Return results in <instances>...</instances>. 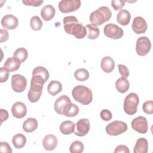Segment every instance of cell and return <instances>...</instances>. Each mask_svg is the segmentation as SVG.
Returning a JSON list of instances; mask_svg holds the SVG:
<instances>
[{"label":"cell","mask_w":153,"mask_h":153,"mask_svg":"<svg viewBox=\"0 0 153 153\" xmlns=\"http://www.w3.org/2000/svg\"><path fill=\"white\" fill-rule=\"evenodd\" d=\"M45 82L44 78L41 76L32 75L30 81V87L27 93V98L30 102H36L40 99Z\"/></svg>","instance_id":"obj_1"},{"label":"cell","mask_w":153,"mask_h":153,"mask_svg":"<svg viewBox=\"0 0 153 153\" xmlns=\"http://www.w3.org/2000/svg\"><path fill=\"white\" fill-rule=\"evenodd\" d=\"M72 96L75 100L84 105L90 104L93 100L91 90L86 86L82 85L75 86L73 88Z\"/></svg>","instance_id":"obj_2"},{"label":"cell","mask_w":153,"mask_h":153,"mask_svg":"<svg viewBox=\"0 0 153 153\" xmlns=\"http://www.w3.org/2000/svg\"><path fill=\"white\" fill-rule=\"evenodd\" d=\"M112 16L111 10L106 6L99 7L97 10L93 11L90 15V22L91 25L97 26L108 22Z\"/></svg>","instance_id":"obj_3"},{"label":"cell","mask_w":153,"mask_h":153,"mask_svg":"<svg viewBox=\"0 0 153 153\" xmlns=\"http://www.w3.org/2000/svg\"><path fill=\"white\" fill-rule=\"evenodd\" d=\"M139 103V98L137 94L131 93L126 96L124 100L123 108L125 112L130 115L136 113Z\"/></svg>","instance_id":"obj_4"},{"label":"cell","mask_w":153,"mask_h":153,"mask_svg":"<svg viewBox=\"0 0 153 153\" xmlns=\"http://www.w3.org/2000/svg\"><path fill=\"white\" fill-rule=\"evenodd\" d=\"M127 130V125L126 123L115 120L108 124L106 127L105 130L108 134L111 136L120 135Z\"/></svg>","instance_id":"obj_5"},{"label":"cell","mask_w":153,"mask_h":153,"mask_svg":"<svg viewBox=\"0 0 153 153\" xmlns=\"http://www.w3.org/2000/svg\"><path fill=\"white\" fill-rule=\"evenodd\" d=\"M103 32L106 36L113 39H120L124 34L123 29L114 23L106 25L103 29Z\"/></svg>","instance_id":"obj_6"},{"label":"cell","mask_w":153,"mask_h":153,"mask_svg":"<svg viewBox=\"0 0 153 153\" xmlns=\"http://www.w3.org/2000/svg\"><path fill=\"white\" fill-rule=\"evenodd\" d=\"M151 48V42L149 39L146 36H141L139 38L136 43V51L139 56H146Z\"/></svg>","instance_id":"obj_7"},{"label":"cell","mask_w":153,"mask_h":153,"mask_svg":"<svg viewBox=\"0 0 153 153\" xmlns=\"http://www.w3.org/2000/svg\"><path fill=\"white\" fill-rule=\"evenodd\" d=\"M81 6L79 0H62L59 3V9L63 13H68L77 10Z\"/></svg>","instance_id":"obj_8"},{"label":"cell","mask_w":153,"mask_h":153,"mask_svg":"<svg viewBox=\"0 0 153 153\" xmlns=\"http://www.w3.org/2000/svg\"><path fill=\"white\" fill-rule=\"evenodd\" d=\"M27 79L20 75L15 74L11 76V87L16 93H22L26 88Z\"/></svg>","instance_id":"obj_9"},{"label":"cell","mask_w":153,"mask_h":153,"mask_svg":"<svg viewBox=\"0 0 153 153\" xmlns=\"http://www.w3.org/2000/svg\"><path fill=\"white\" fill-rule=\"evenodd\" d=\"M132 128L137 132L142 134L146 133L148 131V121L145 117L139 116L133 119L131 123Z\"/></svg>","instance_id":"obj_10"},{"label":"cell","mask_w":153,"mask_h":153,"mask_svg":"<svg viewBox=\"0 0 153 153\" xmlns=\"http://www.w3.org/2000/svg\"><path fill=\"white\" fill-rule=\"evenodd\" d=\"M90 129V121L87 118H81L75 124L74 134L78 136H85Z\"/></svg>","instance_id":"obj_11"},{"label":"cell","mask_w":153,"mask_h":153,"mask_svg":"<svg viewBox=\"0 0 153 153\" xmlns=\"http://www.w3.org/2000/svg\"><path fill=\"white\" fill-rule=\"evenodd\" d=\"M131 28L137 34L144 33L147 30L148 24L143 17L137 16L133 19Z\"/></svg>","instance_id":"obj_12"},{"label":"cell","mask_w":153,"mask_h":153,"mask_svg":"<svg viewBox=\"0 0 153 153\" xmlns=\"http://www.w3.org/2000/svg\"><path fill=\"white\" fill-rule=\"evenodd\" d=\"M1 23L4 29L13 30L17 27L19 20L16 16L12 14H7L2 18Z\"/></svg>","instance_id":"obj_13"},{"label":"cell","mask_w":153,"mask_h":153,"mask_svg":"<svg viewBox=\"0 0 153 153\" xmlns=\"http://www.w3.org/2000/svg\"><path fill=\"white\" fill-rule=\"evenodd\" d=\"M11 112L15 118H22L26 115L27 108L23 102H17L13 105Z\"/></svg>","instance_id":"obj_14"},{"label":"cell","mask_w":153,"mask_h":153,"mask_svg":"<svg viewBox=\"0 0 153 153\" xmlns=\"http://www.w3.org/2000/svg\"><path fill=\"white\" fill-rule=\"evenodd\" d=\"M70 102H71V99L68 96L65 94L62 95L56 100L54 105V109L57 114L63 115V111L65 107Z\"/></svg>","instance_id":"obj_15"},{"label":"cell","mask_w":153,"mask_h":153,"mask_svg":"<svg viewBox=\"0 0 153 153\" xmlns=\"http://www.w3.org/2000/svg\"><path fill=\"white\" fill-rule=\"evenodd\" d=\"M87 34V30L85 26L79 22L76 23L72 27L69 35H73L77 39H83Z\"/></svg>","instance_id":"obj_16"},{"label":"cell","mask_w":153,"mask_h":153,"mask_svg":"<svg viewBox=\"0 0 153 153\" xmlns=\"http://www.w3.org/2000/svg\"><path fill=\"white\" fill-rule=\"evenodd\" d=\"M57 137L51 134L46 135L42 140V145L45 149L52 151L56 148L57 145Z\"/></svg>","instance_id":"obj_17"},{"label":"cell","mask_w":153,"mask_h":153,"mask_svg":"<svg viewBox=\"0 0 153 153\" xmlns=\"http://www.w3.org/2000/svg\"><path fill=\"white\" fill-rule=\"evenodd\" d=\"M56 10L54 7L50 4L44 6L41 10V16L45 21L51 20L55 14Z\"/></svg>","instance_id":"obj_18"},{"label":"cell","mask_w":153,"mask_h":153,"mask_svg":"<svg viewBox=\"0 0 153 153\" xmlns=\"http://www.w3.org/2000/svg\"><path fill=\"white\" fill-rule=\"evenodd\" d=\"M148 151V142L144 137L139 138L134 146V153H146Z\"/></svg>","instance_id":"obj_19"},{"label":"cell","mask_w":153,"mask_h":153,"mask_svg":"<svg viewBox=\"0 0 153 153\" xmlns=\"http://www.w3.org/2000/svg\"><path fill=\"white\" fill-rule=\"evenodd\" d=\"M102 69L106 73L111 72L115 67V62L113 59L109 56H105L102 58L100 63Z\"/></svg>","instance_id":"obj_20"},{"label":"cell","mask_w":153,"mask_h":153,"mask_svg":"<svg viewBox=\"0 0 153 153\" xmlns=\"http://www.w3.org/2000/svg\"><path fill=\"white\" fill-rule=\"evenodd\" d=\"M131 15L128 11L124 9L120 10L117 15V20L122 26H126L129 24Z\"/></svg>","instance_id":"obj_21"},{"label":"cell","mask_w":153,"mask_h":153,"mask_svg":"<svg viewBox=\"0 0 153 153\" xmlns=\"http://www.w3.org/2000/svg\"><path fill=\"white\" fill-rule=\"evenodd\" d=\"M21 63H22L18 59L13 56L7 59L4 64V66L5 67L9 72H13L19 69Z\"/></svg>","instance_id":"obj_22"},{"label":"cell","mask_w":153,"mask_h":153,"mask_svg":"<svg viewBox=\"0 0 153 153\" xmlns=\"http://www.w3.org/2000/svg\"><path fill=\"white\" fill-rule=\"evenodd\" d=\"M22 127L23 130L27 133L33 132L38 127V121L34 118H28L24 121Z\"/></svg>","instance_id":"obj_23"},{"label":"cell","mask_w":153,"mask_h":153,"mask_svg":"<svg viewBox=\"0 0 153 153\" xmlns=\"http://www.w3.org/2000/svg\"><path fill=\"white\" fill-rule=\"evenodd\" d=\"M79 111V109L77 105L70 102L65 107L63 111V115L66 117H74L78 115Z\"/></svg>","instance_id":"obj_24"},{"label":"cell","mask_w":153,"mask_h":153,"mask_svg":"<svg viewBox=\"0 0 153 153\" xmlns=\"http://www.w3.org/2000/svg\"><path fill=\"white\" fill-rule=\"evenodd\" d=\"M75 124L71 121L67 120L62 122L60 125V130L63 134H70L74 131Z\"/></svg>","instance_id":"obj_25"},{"label":"cell","mask_w":153,"mask_h":153,"mask_svg":"<svg viewBox=\"0 0 153 153\" xmlns=\"http://www.w3.org/2000/svg\"><path fill=\"white\" fill-rule=\"evenodd\" d=\"M62 85L60 81L53 80L51 81L47 86V91L51 96H55L61 92Z\"/></svg>","instance_id":"obj_26"},{"label":"cell","mask_w":153,"mask_h":153,"mask_svg":"<svg viewBox=\"0 0 153 153\" xmlns=\"http://www.w3.org/2000/svg\"><path fill=\"white\" fill-rule=\"evenodd\" d=\"M115 87L117 90L121 93H124L128 91L130 87L129 81L127 78L121 77L115 82Z\"/></svg>","instance_id":"obj_27"},{"label":"cell","mask_w":153,"mask_h":153,"mask_svg":"<svg viewBox=\"0 0 153 153\" xmlns=\"http://www.w3.org/2000/svg\"><path fill=\"white\" fill-rule=\"evenodd\" d=\"M12 143L16 148H22L26 145V137L24 134L22 133L16 134L13 137Z\"/></svg>","instance_id":"obj_28"},{"label":"cell","mask_w":153,"mask_h":153,"mask_svg":"<svg viewBox=\"0 0 153 153\" xmlns=\"http://www.w3.org/2000/svg\"><path fill=\"white\" fill-rule=\"evenodd\" d=\"M78 22V19L74 16H69L65 17L63 18V20L65 31L67 33L69 34L71 29L72 27L73 26V25Z\"/></svg>","instance_id":"obj_29"},{"label":"cell","mask_w":153,"mask_h":153,"mask_svg":"<svg viewBox=\"0 0 153 153\" xmlns=\"http://www.w3.org/2000/svg\"><path fill=\"white\" fill-rule=\"evenodd\" d=\"M87 30V36L90 39H95L99 36V29L92 25L91 24L87 25L85 26Z\"/></svg>","instance_id":"obj_30"},{"label":"cell","mask_w":153,"mask_h":153,"mask_svg":"<svg viewBox=\"0 0 153 153\" xmlns=\"http://www.w3.org/2000/svg\"><path fill=\"white\" fill-rule=\"evenodd\" d=\"M88 71L84 68H81L76 69L74 72L75 78L79 81H86L89 78Z\"/></svg>","instance_id":"obj_31"},{"label":"cell","mask_w":153,"mask_h":153,"mask_svg":"<svg viewBox=\"0 0 153 153\" xmlns=\"http://www.w3.org/2000/svg\"><path fill=\"white\" fill-rule=\"evenodd\" d=\"M32 75H38L42 77L46 81L49 78V72L48 70L42 66H37L32 71Z\"/></svg>","instance_id":"obj_32"},{"label":"cell","mask_w":153,"mask_h":153,"mask_svg":"<svg viewBox=\"0 0 153 153\" xmlns=\"http://www.w3.org/2000/svg\"><path fill=\"white\" fill-rule=\"evenodd\" d=\"M13 56L14 57L18 59L21 63H23L27 59L28 56V52L26 48L23 47H20L16 50Z\"/></svg>","instance_id":"obj_33"},{"label":"cell","mask_w":153,"mask_h":153,"mask_svg":"<svg viewBox=\"0 0 153 153\" xmlns=\"http://www.w3.org/2000/svg\"><path fill=\"white\" fill-rule=\"evenodd\" d=\"M84 149V146L83 143L79 140L73 142L69 147V151L71 153H81L83 152Z\"/></svg>","instance_id":"obj_34"},{"label":"cell","mask_w":153,"mask_h":153,"mask_svg":"<svg viewBox=\"0 0 153 153\" xmlns=\"http://www.w3.org/2000/svg\"><path fill=\"white\" fill-rule=\"evenodd\" d=\"M30 26L34 30H39L42 26V22L37 16L31 17L30 20Z\"/></svg>","instance_id":"obj_35"},{"label":"cell","mask_w":153,"mask_h":153,"mask_svg":"<svg viewBox=\"0 0 153 153\" xmlns=\"http://www.w3.org/2000/svg\"><path fill=\"white\" fill-rule=\"evenodd\" d=\"M143 111L147 114H153V102L152 100H147L143 104Z\"/></svg>","instance_id":"obj_36"},{"label":"cell","mask_w":153,"mask_h":153,"mask_svg":"<svg viewBox=\"0 0 153 153\" xmlns=\"http://www.w3.org/2000/svg\"><path fill=\"white\" fill-rule=\"evenodd\" d=\"M9 71L4 66L1 68L0 72V82H6L9 76Z\"/></svg>","instance_id":"obj_37"},{"label":"cell","mask_w":153,"mask_h":153,"mask_svg":"<svg viewBox=\"0 0 153 153\" xmlns=\"http://www.w3.org/2000/svg\"><path fill=\"white\" fill-rule=\"evenodd\" d=\"M118 68L121 76L123 78H127L129 76V70L127 67L124 65H118Z\"/></svg>","instance_id":"obj_38"},{"label":"cell","mask_w":153,"mask_h":153,"mask_svg":"<svg viewBox=\"0 0 153 153\" xmlns=\"http://www.w3.org/2000/svg\"><path fill=\"white\" fill-rule=\"evenodd\" d=\"M100 117L104 121H109L112 117L111 112L108 109H102L100 112Z\"/></svg>","instance_id":"obj_39"},{"label":"cell","mask_w":153,"mask_h":153,"mask_svg":"<svg viewBox=\"0 0 153 153\" xmlns=\"http://www.w3.org/2000/svg\"><path fill=\"white\" fill-rule=\"evenodd\" d=\"M22 2L26 5L39 7L44 2V1L43 0H23Z\"/></svg>","instance_id":"obj_40"},{"label":"cell","mask_w":153,"mask_h":153,"mask_svg":"<svg viewBox=\"0 0 153 153\" xmlns=\"http://www.w3.org/2000/svg\"><path fill=\"white\" fill-rule=\"evenodd\" d=\"M111 5L115 10H118L125 5V1L123 0H112Z\"/></svg>","instance_id":"obj_41"},{"label":"cell","mask_w":153,"mask_h":153,"mask_svg":"<svg viewBox=\"0 0 153 153\" xmlns=\"http://www.w3.org/2000/svg\"><path fill=\"white\" fill-rule=\"evenodd\" d=\"M0 152L5 153H11L12 149L8 143L6 142H0Z\"/></svg>","instance_id":"obj_42"},{"label":"cell","mask_w":153,"mask_h":153,"mask_svg":"<svg viewBox=\"0 0 153 153\" xmlns=\"http://www.w3.org/2000/svg\"><path fill=\"white\" fill-rule=\"evenodd\" d=\"M9 37L8 32L7 30L1 29L0 30V42H3L8 40Z\"/></svg>","instance_id":"obj_43"},{"label":"cell","mask_w":153,"mask_h":153,"mask_svg":"<svg viewBox=\"0 0 153 153\" xmlns=\"http://www.w3.org/2000/svg\"><path fill=\"white\" fill-rule=\"evenodd\" d=\"M114 152L117 153V152H126V153H129L130 151L128 148L127 146L124 145H120L117 146L114 150Z\"/></svg>","instance_id":"obj_44"},{"label":"cell","mask_w":153,"mask_h":153,"mask_svg":"<svg viewBox=\"0 0 153 153\" xmlns=\"http://www.w3.org/2000/svg\"><path fill=\"white\" fill-rule=\"evenodd\" d=\"M0 112H1V124H2L4 121H5L8 119L9 115H8V112L5 109H1Z\"/></svg>","instance_id":"obj_45"}]
</instances>
